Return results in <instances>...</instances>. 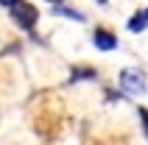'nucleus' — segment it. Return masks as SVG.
<instances>
[{"instance_id": "nucleus-7", "label": "nucleus", "mask_w": 148, "mask_h": 145, "mask_svg": "<svg viewBox=\"0 0 148 145\" xmlns=\"http://www.w3.org/2000/svg\"><path fill=\"white\" fill-rule=\"evenodd\" d=\"M14 3H20V0H0V6H6V8H11Z\"/></svg>"}, {"instance_id": "nucleus-5", "label": "nucleus", "mask_w": 148, "mask_h": 145, "mask_svg": "<svg viewBox=\"0 0 148 145\" xmlns=\"http://www.w3.org/2000/svg\"><path fill=\"white\" fill-rule=\"evenodd\" d=\"M81 78H95V70H90V67H78V70L70 75V81H81Z\"/></svg>"}, {"instance_id": "nucleus-4", "label": "nucleus", "mask_w": 148, "mask_h": 145, "mask_svg": "<svg viewBox=\"0 0 148 145\" xmlns=\"http://www.w3.org/2000/svg\"><path fill=\"white\" fill-rule=\"evenodd\" d=\"M145 25H148V8H143V11H137V14L129 20V31H132V34H140Z\"/></svg>"}, {"instance_id": "nucleus-1", "label": "nucleus", "mask_w": 148, "mask_h": 145, "mask_svg": "<svg viewBox=\"0 0 148 145\" xmlns=\"http://www.w3.org/2000/svg\"><path fill=\"white\" fill-rule=\"evenodd\" d=\"M8 11H11V20H14L20 28H25V31H31L34 25H36V17H39V11H36L31 3H25V0L14 3V6L8 8Z\"/></svg>"}, {"instance_id": "nucleus-3", "label": "nucleus", "mask_w": 148, "mask_h": 145, "mask_svg": "<svg viewBox=\"0 0 148 145\" xmlns=\"http://www.w3.org/2000/svg\"><path fill=\"white\" fill-rule=\"evenodd\" d=\"M92 42H95V48H98V50H112V48H117V36L112 31H106V28H98V31L92 34Z\"/></svg>"}, {"instance_id": "nucleus-2", "label": "nucleus", "mask_w": 148, "mask_h": 145, "mask_svg": "<svg viewBox=\"0 0 148 145\" xmlns=\"http://www.w3.org/2000/svg\"><path fill=\"white\" fill-rule=\"evenodd\" d=\"M145 72L143 70H123L120 72V89L126 95H143L145 92Z\"/></svg>"}, {"instance_id": "nucleus-8", "label": "nucleus", "mask_w": 148, "mask_h": 145, "mask_svg": "<svg viewBox=\"0 0 148 145\" xmlns=\"http://www.w3.org/2000/svg\"><path fill=\"white\" fill-rule=\"evenodd\" d=\"M48 3H53V6H62V0H48Z\"/></svg>"}, {"instance_id": "nucleus-9", "label": "nucleus", "mask_w": 148, "mask_h": 145, "mask_svg": "<svg viewBox=\"0 0 148 145\" xmlns=\"http://www.w3.org/2000/svg\"><path fill=\"white\" fill-rule=\"evenodd\" d=\"M98 3H101V6H106V0H98Z\"/></svg>"}, {"instance_id": "nucleus-6", "label": "nucleus", "mask_w": 148, "mask_h": 145, "mask_svg": "<svg viewBox=\"0 0 148 145\" xmlns=\"http://www.w3.org/2000/svg\"><path fill=\"white\" fill-rule=\"evenodd\" d=\"M137 114H140V126H143V134L148 137V109H140Z\"/></svg>"}]
</instances>
